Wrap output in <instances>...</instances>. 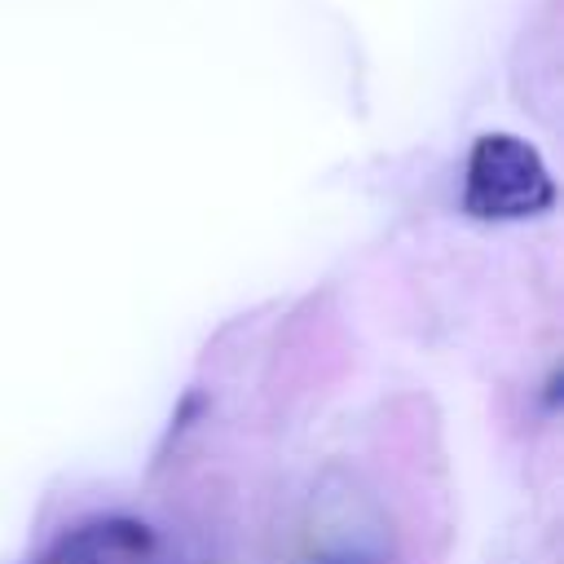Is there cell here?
Returning a JSON list of instances; mask_svg holds the SVG:
<instances>
[{
	"label": "cell",
	"instance_id": "1",
	"mask_svg": "<svg viewBox=\"0 0 564 564\" xmlns=\"http://www.w3.org/2000/svg\"><path fill=\"white\" fill-rule=\"evenodd\" d=\"M555 203V181L542 154L516 132H485L471 141L463 172V207L480 220H524Z\"/></svg>",
	"mask_w": 564,
	"mask_h": 564
}]
</instances>
